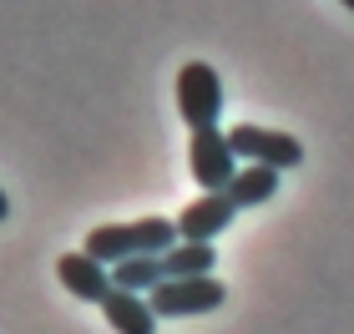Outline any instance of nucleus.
Listing matches in <instances>:
<instances>
[{"mask_svg":"<svg viewBox=\"0 0 354 334\" xmlns=\"http://www.w3.org/2000/svg\"><path fill=\"white\" fill-rule=\"evenodd\" d=\"M344 10H354V0H344Z\"/></svg>","mask_w":354,"mask_h":334,"instance_id":"obj_13","label":"nucleus"},{"mask_svg":"<svg viewBox=\"0 0 354 334\" xmlns=\"http://www.w3.org/2000/svg\"><path fill=\"white\" fill-rule=\"evenodd\" d=\"M233 218H238V208H233L228 193H203V198H192L172 223H177V238H183V243H213Z\"/></svg>","mask_w":354,"mask_h":334,"instance_id":"obj_6","label":"nucleus"},{"mask_svg":"<svg viewBox=\"0 0 354 334\" xmlns=\"http://www.w3.org/2000/svg\"><path fill=\"white\" fill-rule=\"evenodd\" d=\"M6 213H10V198H6V193H0V218H6Z\"/></svg>","mask_w":354,"mask_h":334,"instance_id":"obj_12","label":"nucleus"},{"mask_svg":"<svg viewBox=\"0 0 354 334\" xmlns=\"http://www.w3.org/2000/svg\"><path fill=\"white\" fill-rule=\"evenodd\" d=\"M233 152H238V163H263V167H299L304 163V147H299V137H288V132H273V127H253V122H238L233 132Z\"/></svg>","mask_w":354,"mask_h":334,"instance_id":"obj_5","label":"nucleus"},{"mask_svg":"<svg viewBox=\"0 0 354 334\" xmlns=\"http://www.w3.org/2000/svg\"><path fill=\"white\" fill-rule=\"evenodd\" d=\"M213 263H218V253L213 243H177L162 253V268H167V279H198V274H213Z\"/></svg>","mask_w":354,"mask_h":334,"instance_id":"obj_11","label":"nucleus"},{"mask_svg":"<svg viewBox=\"0 0 354 334\" xmlns=\"http://www.w3.org/2000/svg\"><path fill=\"white\" fill-rule=\"evenodd\" d=\"M223 299H228L223 279L198 274V279H162L147 294V304H152L157 319H187V314H213V309H223Z\"/></svg>","mask_w":354,"mask_h":334,"instance_id":"obj_2","label":"nucleus"},{"mask_svg":"<svg viewBox=\"0 0 354 334\" xmlns=\"http://www.w3.org/2000/svg\"><path fill=\"white\" fill-rule=\"evenodd\" d=\"M273 193H279V167H263V163H243L238 167V178L228 183V198L233 208H259V203H268Z\"/></svg>","mask_w":354,"mask_h":334,"instance_id":"obj_9","label":"nucleus"},{"mask_svg":"<svg viewBox=\"0 0 354 334\" xmlns=\"http://www.w3.org/2000/svg\"><path fill=\"white\" fill-rule=\"evenodd\" d=\"M162 279H167L162 253H137V259L111 263V289H127V294H152Z\"/></svg>","mask_w":354,"mask_h":334,"instance_id":"obj_10","label":"nucleus"},{"mask_svg":"<svg viewBox=\"0 0 354 334\" xmlns=\"http://www.w3.org/2000/svg\"><path fill=\"white\" fill-rule=\"evenodd\" d=\"M56 279L66 284V294L86 299V304H102V299L111 294V268L96 263L91 253H61L56 259Z\"/></svg>","mask_w":354,"mask_h":334,"instance_id":"obj_7","label":"nucleus"},{"mask_svg":"<svg viewBox=\"0 0 354 334\" xmlns=\"http://www.w3.org/2000/svg\"><path fill=\"white\" fill-rule=\"evenodd\" d=\"M177 243V223L172 218H137V223H106V228H91L86 233V248L96 263H122V259H137V253H167Z\"/></svg>","mask_w":354,"mask_h":334,"instance_id":"obj_1","label":"nucleus"},{"mask_svg":"<svg viewBox=\"0 0 354 334\" xmlns=\"http://www.w3.org/2000/svg\"><path fill=\"white\" fill-rule=\"evenodd\" d=\"M177 111H183V122L192 132H198V127H218L223 82H218V71L207 66V61H187V66L177 71Z\"/></svg>","mask_w":354,"mask_h":334,"instance_id":"obj_4","label":"nucleus"},{"mask_svg":"<svg viewBox=\"0 0 354 334\" xmlns=\"http://www.w3.org/2000/svg\"><path fill=\"white\" fill-rule=\"evenodd\" d=\"M102 314L117 334H157V314L147 304V294H127V289H111L102 299Z\"/></svg>","mask_w":354,"mask_h":334,"instance_id":"obj_8","label":"nucleus"},{"mask_svg":"<svg viewBox=\"0 0 354 334\" xmlns=\"http://www.w3.org/2000/svg\"><path fill=\"white\" fill-rule=\"evenodd\" d=\"M187 163H192V178H198L203 193H228V183L238 178V167H243L228 132H218V127H198V132H192Z\"/></svg>","mask_w":354,"mask_h":334,"instance_id":"obj_3","label":"nucleus"}]
</instances>
